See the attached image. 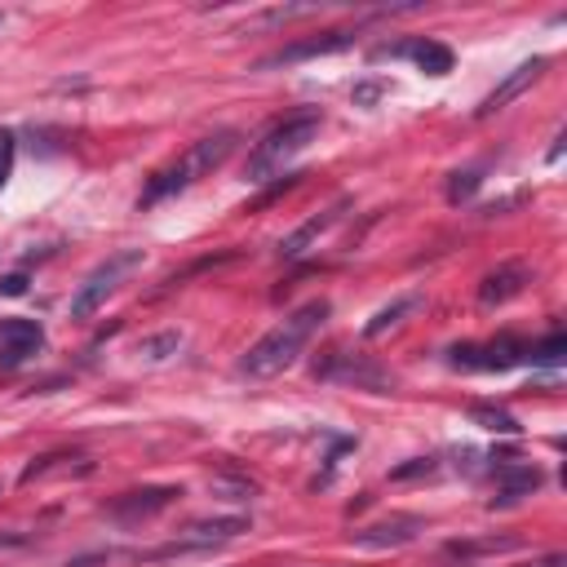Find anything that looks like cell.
Returning <instances> with one entry per match:
<instances>
[{
  "instance_id": "obj_1",
  "label": "cell",
  "mask_w": 567,
  "mask_h": 567,
  "mask_svg": "<svg viewBox=\"0 0 567 567\" xmlns=\"http://www.w3.org/2000/svg\"><path fill=\"white\" fill-rule=\"evenodd\" d=\"M328 315H332V306H328L323 297L297 306L288 319H279L266 337H257V341L244 350V359H239V377H248V381H266V377L288 372V368L301 359V350L310 346V337L323 328Z\"/></svg>"
},
{
  "instance_id": "obj_2",
  "label": "cell",
  "mask_w": 567,
  "mask_h": 567,
  "mask_svg": "<svg viewBox=\"0 0 567 567\" xmlns=\"http://www.w3.org/2000/svg\"><path fill=\"white\" fill-rule=\"evenodd\" d=\"M319 128H323L319 106H301V111L284 115V120L270 124V128L261 133V142L252 146V155H248V164H244V177H248L252 186L284 177V173L292 168V159L319 137Z\"/></svg>"
},
{
  "instance_id": "obj_3",
  "label": "cell",
  "mask_w": 567,
  "mask_h": 567,
  "mask_svg": "<svg viewBox=\"0 0 567 567\" xmlns=\"http://www.w3.org/2000/svg\"><path fill=\"white\" fill-rule=\"evenodd\" d=\"M235 142H239V133L235 128H217V133H208V137H199V142H190L168 168H159L151 182H146V190H142V208H151V204H159V199H168V195H177V190H186V186H195L199 177H208L213 168H221L226 164V155L235 151Z\"/></svg>"
},
{
  "instance_id": "obj_4",
  "label": "cell",
  "mask_w": 567,
  "mask_h": 567,
  "mask_svg": "<svg viewBox=\"0 0 567 567\" xmlns=\"http://www.w3.org/2000/svg\"><path fill=\"white\" fill-rule=\"evenodd\" d=\"M142 261H146V252L142 248H115V252H106L89 275H84V284L75 288V297H71V319H93L120 288H124V279L133 275V270H142Z\"/></svg>"
},
{
  "instance_id": "obj_5",
  "label": "cell",
  "mask_w": 567,
  "mask_h": 567,
  "mask_svg": "<svg viewBox=\"0 0 567 567\" xmlns=\"http://www.w3.org/2000/svg\"><path fill=\"white\" fill-rule=\"evenodd\" d=\"M447 363L452 368H470V372H505V368H518L527 363V341L518 337H496L487 346H452L447 350Z\"/></svg>"
},
{
  "instance_id": "obj_6",
  "label": "cell",
  "mask_w": 567,
  "mask_h": 567,
  "mask_svg": "<svg viewBox=\"0 0 567 567\" xmlns=\"http://www.w3.org/2000/svg\"><path fill=\"white\" fill-rule=\"evenodd\" d=\"M182 496V487H137V492H124L106 505V518L120 523V527H137L146 518H155L159 509H168L173 501Z\"/></svg>"
},
{
  "instance_id": "obj_7",
  "label": "cell",
  "mask_w": 567,
  "mask_h": 567,
  "mask_svg": "<svg viewBox=\"0 0 567 567\" xmlns=\"http://www.w3.org/2000/svg\"><path fill=\"white\" fill-rule=\"evenodd\" d=\"M354 44V31L350 27H337V31H323V35H310V40H297V44H284L275 53H266L252 71H275V66H292V62H306V58H323V53H341Z\"/></svg>"
},
{
  "instance_id": "obj_8",
  "label": "cell",
  "mask_w": 567,
  "mask_h": 567,
  "mask_svg": "<svg viewBox=\"0 0 567 567\" xmlns=\"http://www.w3.org/2000/svg\"><path fill=\"white\" fill-rule=\"evenodd\" d=\"M421 532H425V518H416V514H390V518H377V523L350 532V540L359 549H399V545H412Z\"/></svg>"
},
{
  "instance_id": "obj_9",
  "label": "cell",
  "mask_w": 567,
  "mask_h": 567,
  "mask_svg": "<svg viewBox=\"0 0 567 567\" xmlns=\"http://www.w3.org/2000/svg\"><path fill=\"white\" fill-rule=\"evenodd\" d=\"M44 350V328L35 319H0V368L13 372Z\"/></svg>"
},
{
  "instance_id": "obj_10",
  "label": "cell",
  "mask_w": 567,
  "mask_h": 567,
  "mask_svg": "<svg viewBox=\"0 0 567 567\" xmlns=\"http://www.w3.org/2000/svg\"><path fill=\"white\" fill-rule=\"evenodd\" d=\"M372 58H412L425 75H447L452 71V49L443 44V40H425V35H416V40H403V44H381V49H372Z\"/></svg>"
},
{
  "instance_id": "obj_11",
  "label": "cell",
  "mask_w": 567,
  "mask_h": 567,
  "mask_svg": "<svg viewBox=\"0 0 567 567\" xmlns=\"http://www.w3.org/2000/svg\"><path fill=\"white\" fill-rule=\"evenodd\" d=\"M315 377H323V381H346V385H359V390H390V385H394L390 372H381V368L368 363V359H350V354H332L328 363L315 368Z\"/></svg>"
},
{
  "instance_id": "obj_12",
  "label": "cell",
  "mask_w": 567,
  "mask_h": 567,
  "mask_svg": "<svg viewBox=\"0 0 567 567\" xmlns=\"http://www.w3.org/2000/svg\"><path fill=\"white\" fill-rule=\"evenodd\" d=\"M540 71H545V58H527L523 66H514V71H509V75H505V80H501V84H496V89H492V93L478 102V111H474V115H478V120H487V115L505 111V106H509L518 93H527V89L540 80Z\"/></svg>"
},
{
  "instance_id": "obj_13",
  "label": "cell",
  "mask_w": 567,
  "mask_h": 567,
  "mask_svg": "<svg viewBox=\"0 0 567 567\" xmlns=\"http://www.w3.org/2000/svg\"><path fill=\"white\" fill-rule=\"evenodd\" d=\"M545 478H540V470L536 465H527V461H501L496 465V496H492V509L501 505H518L523 496H532L536 487H540Z\"/></svg>"
},
{
  "instance_id": "obj_14",
  "label": "cell",
  "mask_w": 567,
  "mask_h": 567,
  "mask_svg": "<svg viewBox=\"0 0 567 567\" xmlns=\"http://www.w3.org/2000/svg\"><path fill=\"white\" fill-rule=\"evenodd\" d=\"M346 208H350V195L332 199V204H328V208H323L319 217L301 221V226H297L292 235H284V239H279V257H301V252H306V248H310V244H315L319 235H328V230H332V226H337V221L346 217Z\"/></svg>"
},
{
  "instance_id": "obj_15",
  "label": "cell",
  "mask_w": 567,
  "mask_h": 567,
  "mask_svg": "<svg viewBox=\"0 0 567 567\" xmlns=\"http://www.w3.org/2000/svg\"><path fill=\"white\" fill-rule=\"evenodd\" d=\"M532 284V270L523 266V261H505V266H496L492 275H483V284H478V306H505L509 297H518L523 288Z\"/></svg>"
},
{
  "instance_id": "obj_16",
  "label": "cell",
  "mask_w": 567,
  "mask_h": 567,
  "mask_svg": "<svg viewBox=\"0 0 567 567\" xmlns=\"http://www.w3.org/2000/svg\"><path fill=\"white\" fill-rule=\"evenodd\" d=\"M425 306V292H403V297H394L390 306H381L368 323H363V337H385L390 328H399L408 315H416Z\"/></svg>"
},
{
  "instance_id": "obj_17",
  "label": "cell",
  "mask_w": 567,
  "mask_h": 567,
  "mask_svg": "<svg viewBox=\"0 0 567 567\" xmlns=\"http://www.w3.org/2000/svg\"><path fill=\"white\" fill-rule=\"evenodd\" d=\"M523 540L518 536H483V540H447L452 558H478V554H514Z\"/></svg>"
},
{
  "instance_id": "obj_18",
  "label": "cell",
  "mask_w": 567,
  "mask_h": 567,
  "mask_svg": "<svg viewBox=\"0 0 567 567\" xmlns=\"http://www.w3.org/2000/svg\"><path fill=\"white\" fill-rule=\"evenodd\" d=\"M470 421L483 425V430H492V434H518V421L505 408H492V403H474L470 408Z\"/></svg>"
},
{
  "instance_id": "obj_19",
  "label": "cell",
  "mask_w": 567,
  "mask_h": 567,
  "mask_svg": "<svg viewBox=\"0 0 567 567\" xmlns=\"http://www.w3.org/2000/svg\"><path fill=\"white\" fill-rule=\"evenodd\" d=\"M478 186H483V168H461V173H452V182H447V204H465Z\"/></svg>"
},
{
  "instance_id": "obj_20",
  "label": "cell",
  "mask_w": 567,
  "mask_h": 567,
  "mask_svg": "<svg viewBox=\"0 0 567 567\" xmlns=\"http://www.w3.org/2000/svg\"><path fill=\"white\" fill-rule=\"evenodd\" d=\"M563 354H567V337H563V332H554V337L527 346V359H532V363H558Z\"/></svg>"
},
{
  "instance_id": "obj_21",
  "label": "cell",
  "mask_w": 567,
  "mask_h": 567,
  "mask_svg": "<svg viewBox=\"0 0 567 567\" xmlns=\"http://www.w3.org/2000/svg\"><path fill=\"white\" fill-rule=\"evenodd\" d=\"M177 346H182L177 332H159V337H146V341L137 346V354H146V359H168V354H177Z\"/></svg>"
},
{
  "instance_id": "obj_22",
  "label": "cell",
  "mask_w": 567,
  "mask_h": 567,
  "mask_svg": "<svg viewBox=\"0 0 567 567\" xmlns=\"http://www.w3.org/2000/svg\"><path fill=\"white\" fill-rule=\"evenodd\" d=\"M13 155H18V137H13V128H0V190L13 177Z\"/></svg>"
},
{
  "instance_id": "obj_23",
  "label": "cell",
  "mask_w": 567,
  "mask_h": 567,
  "mask_svg": "<svg viewBox=\"0 0 567 567\" xmlns=\"http://www.w3.org/2000/svg\"><path fill=\"white\" fill-rule=\"evenodd\" d=\"M430 470H434V461H430V456H412L408 465L390 470V478H394V483H403V478H416V474H430Z\"/></svg>"
},
{
  "instance_id": "obj_24",
  "label": "cell",
  "mask_w": 567,
  "mask_h": 567,
  "mask_svg": "<svg viewBox=\"0 0 567 567\" xmlns=\"http://www.w3.org/2000/svg\"><path fill=\"white\" fill-rule=\"evenodd\" d=\"M0 292H4V297H22V292H27V275H22V270L0 275Z\"/></svg>"
},
{
  "instance_id": "obj_25",
  "label": "cell",
  "mask_w": 567,
  "mask_h": 567,
  "mask_svg": "<svg viewBox=\"0 0 567 567\" xmlns=\"http://www.w3.org/2000/svg\"><path fill=\"white\" fill-rule=\"evenodd\" d=\"M377 97H381V84H359V89H354V102H359V106H368V102H377Z\"/></svg>"
},
{
  "instance_id": "obj_26",
  "label": "cell",
  "mask_w": 567,
  "mask_h": 567,
  "mask_svg": "<svg viewBox=\"0 0 567 567\" xmlns=\"http://www.w3.org/2000/svg\"><path fill=\"white\" fill-rule=\"evenodd\" d=\"M18 545H27L22 532H0V549H18Z\"/></svg>"
},
{
  "instance_id": "obj_27",
  "label": "cell",
  "mask_w": 567,
  "mask_h": 567,
  "mask_svg": "<svg viewBox=\"0 0 567 567\" xmlns=\"http://www.w3.org/2000/svg\"><path fill=\"white\" fill-rule=\"evenodd\" d=\"M532 567H567V558H563V554H549V558H540V563H532Z\"/></svg>"
},
{
  "instance_id": "obj_28",
  "label": "cell",
  "mask_w": 567,
  "mask_h": 567,
  "mask_svg": "<svg viewBox=\"0 0 567 567\" xmlns=\"http://www.w3.org/2000/svg\"><path fill=\"white\" fill-rule=\"evenodd\" d=\"M0 22H4V13H0Z\"/></svg>"
}]
</instances>
